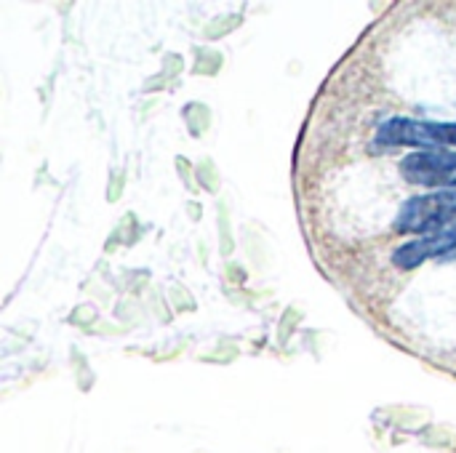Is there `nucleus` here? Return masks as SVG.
Returning a JSON list of instances; mask_svg holds the SVG:
<instances>
[{"mask_svg":"<svg viewBox=\"0 0 456 453\" xmlns=\"http://www.w3.org/2000/svg\"><path fill=\"white\" fill-rule=\"evenodd\" d=\"M456 216V190L419 195L403 203L395 230L401 232H438Z\"/></svg>","mask_w":456,"mask_h":453,"instance_id":"obj_1","label":"nucleus"},{"mask_svg":"<svg viewBox=\"0 0 456 453\" xmlns=\"http://www.w3.org/2000/svg\"><path fill=\"white\" fill-rule=\"evenodd\" d=\"M444 259H449V262H456V248H454V251H452V254H446Z\"/></svg>","mask_w":456,"mask_h":453,"instance_id":"obj_4","label":"nucleus"},{"mask_svg":"<svg viewBox=\"0 0 456 453\" xmlns=\"http://www.w3.org/2000/svg\"><path fill=\"white\" fill-rule=\"evenodd\" d=\"M401 174L422 187H456V152L449 147L419 150L401 160Z\"/></svg>","mask_w":456,"mask_h":453,"instance_id":"obj_3","label":"nucleus"},{"mask_svg":"<svg viewBox=\"0 0 456 453\" xmlns=\"http://www.w3.org/2000/svg\"><path fill=\"white\" fill-rule=\"evenodd\" d=\"M379 142L382 144H409V147H449L456 144V125L449 123H422L411 117H393L379 128Z\"/></svg>","mask_w":456,"mask_h":453,"instance_id":"obj_2","label":"nucleus"}]
</instances>
